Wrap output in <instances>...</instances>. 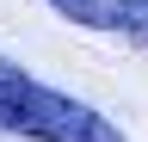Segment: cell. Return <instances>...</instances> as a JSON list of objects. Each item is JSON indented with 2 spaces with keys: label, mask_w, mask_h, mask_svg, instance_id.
Masks as SVG:
<instances>
[{
  "label": "cell",
  "mask_w": 148,
  "mask_h": 142,
  "mask_svg": "<svg viewBox=\"0 0 148 142\" xmlns=\"http://www.w3.org/2000/svg\"><path fill=\"white\" fill-rule=\"evenodd\" d=\"M0 130L6 136H37V142H123V130L105 111L31 80L6 56H0Z\"/></svg>",
  "instance_id": "cell-1"
},
{
  "label": "cell",
  "mask_w": 148,
  "mask_h": 142,
  "mask_svg": "<svg viewBox=\"0 0 148 142\" xmlns=\"http://www.w3.org/2000/svg\"><path fill=\"white\" fill-rule=\"evenodd\" d=\"M105 31H123V37L148 43V0H111V12H105Z\"/></svg>",
  "instance_id": "cell-2"
},
{
  "label": "cell",
  "mask_w": 148,
  "mask_h": 142,
  "mask_svg": "<svg viewBox=\"0 0 148 142\" xmlns=\"http://www.w3.org/2000/svg\"><path fill=\"white\" fill-rule=\"evenodd\" d=\"M62 19H74V25H92V31H105V12H111V0H49Z\"/></svg>",
  "instance_id": "cell-3"
}]
</instances>
